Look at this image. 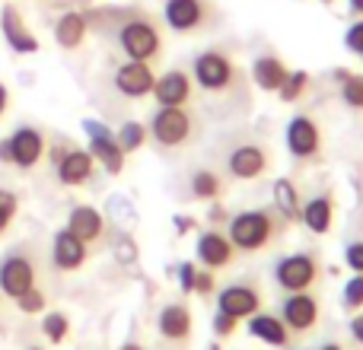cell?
<instances>
[{"label":"cell","instance_id":"obj_1","mask_svg":"<svg viewBox=\"0 0 363 350\" xmlns=\"http://www.w3.org/2000/svg\"><path fill=\"white\" fill-rule=\"evenodd\" d=\"M230 242L236 252H262L274 242L277 217L271 210H242L230 220Z\"/></svg>","mask_w":363,"mask_h":350},{"label":"cell","instance_id":"obj_2","mask_svg":"<svg viewBox=\"0 0 363 350\" xmlns=\"http://www.w3.org/2000/svg\"><path fill=\"white\" fill-rule=\"evenodd\" d=\"M150 137L157 140L166 150H176V147L191 144L194 137V115L185 106H157L150 118Z\"/></svg>","mask_w":363,"mask_h":350},{"label":"cell","instance_id":"obj_3","mask_svg":"<svg viewBox=\"0 0 363 350\" xmlns=\"http://www.w3.org/2000/svg\"><path fill=\"white\" fill-rule=\"evenodd\" d=\"M118 45L128 55V61H153L163 51V35L147 16H131L121 23Z\"/></svg>","mask_w":363,"mask_h":350},{"label":"cell","instance_id":"obj_4","mask_svg":"<svg viewBox=\"0 0 363 350\" xmlns=\"http://www.w3.org/2000/svg\"><path fill=\"white\" fill-rule=\"evenodd\" d=\"M274 281H277V287L287 290V293H306V290L315 287V281H319V261H315V255H306V252L284 255L281 261L274 264Z\"/></svg>","mask_w":363,"mask_h":350},{"label":"cell","instance_id":"obj_5","mask_svg":"<svg viewBox=\"0 0 363 350\" xmlns=\"http://www.w3.org/2000/svg\"><path fill=\"white\" fill-rule=\"evenodd\" d=\"M233 77H236V67H233V61L220 48L201 51L191 64V80L198 83L201 89H207V93H223V89H230Z\"/></svg>","mask_w":363,"mask_h":350},{"label":"cell","instance_id":"obj_6","mask_svg":"<svg viewBox=\"0 0 363 350\" xmlns=\"http://www.w3.org/2000/svg\"><path fill=\"white\" fill-rule=\"evenodd\" d=\"M83 134L89 137V153H93L96 166H102L108 175H121V169H125V150L115 140V131H108L102 121L86 118L83 121Z\"/></svg>","mask_w":363,"mask_h":350},{"label":"cell","instance_id":"obj_7","mask_svg":"<svg viewBox=\"0 0 363 350\" xmlns=\"http://www.w3.org/2000/svg\"><path fill=\"white\" fill-rule=\"evenodd\" d=\"M284 140H287V150L294 159H313L322 150V128L309 115H294L284 128Z\"/></svg>","mask_w":363,"mask_h":350},{"label":"cell","instance_id":"obj_8","mask_svg":"<svg viewBox=\"0 0 363 350\" xmlns=\"http://www.w3.org/2000/svg\"><path fill=\"white\" fill-rule=\"evenodd\" d=\"M163 19L172 32L188 35V32H198V29L207 26V19H211V6H207V0H166Z\"/></svg>","mask_w":363,"mask_h":350},{"label":"cell","instance_id":"obj_9","mask_svg":"<svg viewBox=\"0 0 363 350\" xmlns=\"http://www.w3.org/2000/svg\"><path fill=\"white\" fill-rule=\"evenodd\" d=\"M35 287V264L23 255V252H13L0 261V293L19 300L26 290Z\"/></svg>","mask_w":363,"mask_h":350},{"label":"cell","instance_id":"obj_10","mask_svg":"<svg viewBox=\"0 0 363 350\" xmlns=\"http://www.w3.org/2000/svg\"><path fill=\"white\" fill-rule=\"evenodd\" d=\"M6 140H10V166L16 169H32L45 157V134L32 125L16 128Z\"/></svg>","mask_w":363,"mask_h":350},{"label":"cell","instance_id":"obj_11","mask_svg":"<svg viewBox=\"0 0 363 350\" xmlns=\"http://www.w3.org/2000/svg\"><path fill=\"white\" fill-rule=\"evenodd\" d=\"M96 169H99V166H96L93 153L83 150V147H67V153L55 163L57 181L67 188H80V185H86V181H93Z\"/></svg>","mask_w":363,"mask_h":350},{"label":"cell","instance_id":"obj_12","mask_svg":"<svg viewBox=\"0 0 363 350\" xmlns=\"http://www.w3.org/2000/svg\"><path fill=\"white\" fill-rule=\"evenodd\" d=\"M194 255H198V264H204L207 271H223L233 264L236 249H233L230 236H223V232H217V230H207V232H201L198 242H194Z\"/></svg>","mask_w":363,"mask_h":350},{"label":"cell","instance_id":"obj_13","mask_svg":"<svg viewBox=\"0 0 363 350\" xmlns=\"http://www.w3.org/2000/svg\"><path fill=\"white\" fill-rule=\"evenodd\" d=\"M153 83H157V74L150 70L147 61H128L115 70V89L125 99H144V96H150Z\"/></svg>","mask_w":363,"mask_h":350},{"label":"cell","instance_id":"obj_14","mask_svg":"<svg viewBox=\"0 0 363 350\" xmlns=\"http://www.w3.org/2000/svg\"><path fill=\"white\" fill-rule=\"evenodd\" d=\"M217 309L242 322L262 309V293L252 283H230V287H223L217 293Z\"/></svg>","mask_w":363,"mask_h":350},{"label":"cell","instance_id":"obj_15","mask_svg":"<svg viewBox=\"0 0 363 350\" xmlns=\"http://www.w3.org/2000/svg\"><path fill=\"white\" fill-rule=\"evenodd\" d=\"M0 35H4V42L10 45L16 55H35L38 51V38L32 35V29L26 26L23 13H19L13 4H6L4 10H0Z\"/></svg>","mask_w":363,"mask_h":350},{"label":"cell","instance_id":"obj_16","mask_svg":"<svg viewBox=\"0 0 363 350\" xmlns=\"http://www.w3.org/2000/svg\"><path fill=\"white\" fill-rule=\"evenodd\" d=\"M268 166H271L268 150L258 147V144H242V147H236V150L226 157V169H230V175L233 179H239V181L258 179V175L268 172Z\"/></svg>","mask_w":363,"mask_h":350},{"label":"cell","instance_id":"obj_17","mask_svg":"<svg viewBox=\"0 0 363 350\" xmlns=\"http://www.w3.org/2000/svg\"><path fill=\"white\" fill-rule=\"evenodd\" d=\"M86 258H89L86 242L77 239L67 226L55 232V239H51V261H55L57 271H80Z\"/></svg>","mask_w":363,"mask_h":350},{"label":"cell","instance_id":"obj_18","mask_svg":"<svg viewBox=\"0 0 363 350\" xmlns=\"http://www.w3.org/2000/svg\"><path fill=\"white\" fill-rule=\"evenodd\" d=\"M281 319L290 332L303 334V332H309V328H315V322H319V303L309 293H290L281 306Z\"/></svg>","mask_w":363,"mask_h":350},{"label":"cell","instance_id":"obj_19","mask_svg":"<svg viewBox=\"0 0 363 350\" xmlns=\"http://www.w3.org/2000/svg\"><path fill=\"white\" fill-rule=\"evenodd\" d=\"M191 93H194V80L185 70H166L163 77H157L150 96L157 99V106H188Z\"/></svg>","mask_w":363,"mask_h":350},{"label":"cell","instance_id":"obj_20","mask_svg":"<svg viewBox=\"0 0 363 350\" xmlns=\"http://www.w3.org/2000/svg\"><path fill=\"white\" fill-rule=\"evenodd\" d=\"M249 334L268 347H287L290 344V328L284 325L281 315L262 312V309H258L255 315H249Z\"/></svg>","mask_w":363,"mask_h":350},{"label":"cell","instance_id":"obj_21","mask_svg":"<svg viewBox=\"0 0 363 350\" xmlns=\"http://www.w3.org/2000/svg\"><path fill=\"white\" fill-rule=\"evenodd\" d=\"M67 230L89 245V242H96V239H102V232H106V217H102L93 204H77L67 217Z\"/></svg>","mask_w":363,"mask_h":350},{"label":"cell","instance_id":"obj_22","mask_svg":"<svg viewBox=\"0 0 363 350\" xmlns=\"http://www.w3.org/2000/svg\"><path fill=\"white\" fill-rule=\"evenodd\" d=\"M300 220H303V226H306L313 236H325V232L332 230V223H335L332 194H315V198H309L306 204H303V210H300Z\"/></svg>","mask_w":363,"mask_h":350},{"label":"cell","instance_id":"obj_23","mask_svg":"<svg viewBox=\"0 0 363 350\" xmlns=\"http://www.w3.org/2000/svg\"><path fill=\"white\" fill-rule=\"evenodd\" d=\"M287 74H290L287 64L274 55H262L252 61V80H255V86L262 93H277L284 86V80H287Z\"/></svg>","mask_w":363,"mask_h":350},{"label":"cell","instance_id":"obj_24","mask_svg":"<svg viewBox=\"0 0 363 350\" xmlns=\"http://www.w3.org/2000/svg\"><path fill=\"white\" fill-rule=\"evenodd\" d=\"M86 35H89V19L83 16V13H77V10L64 13V16L55 23V42L61 45L64 51H77V48H83Z\"/></svg>","mask_w":363,"mask_h":350},{"label":"cell","instance_id":"obj_25","mask_svg":"<svg viewBox=\"0 0 363 350\" xmlns=\"http://www.w3.org/2000/svg\"><path fill=\"white\" fill-rule=\"evenodd\" d=\"M157 328L166 341H188L191 338V312L182 303H169V306L160 309Z\"/></svg>","mask_w":363,"mask_h":350},{"label":"cell","instance_id":"obj_26","mask_svg":"<svg viewBox=\"0 0 363 350\" xmlns=\"http://www.w3.org/2000/svg\"><path fill=\"white\" fill-rule=\"evenodd\" d=\"M271 194H274V207L277 213H281L284 220H300V191H296V185L290 179H277L274 188H271Z\"/></svg>","mask_w":363,"mask_h":350},{"label":"cell","instance_id":"obj_27","mask_svg":"<svg viewBox=\"0 0 363 350\" xmlns=\"http://www.w3.org/2000/svg\"><path fill=\"white\" fill-rule=\"evenodd\" d=\"M188 191L194 201H217L223 194V179L211 169H198L188 181Z\"/></svg>","mask_w":363,"mask_h":350},{"label":"cell","instance_id":"obj_28","mask_svg":"<svg viewBox=\"0 0 363 350\" xmlns=\"http://www.w3.org/2000/svg\"><path fill=\"white\" fill-rule=\"evenodd\" d=\"M115 140H118V147L128 157V153L140 150V147L150 140V131H147V125H140V121H125V125L115 131Z\"/></svg>","mask_w":363,"mask_h":350},{"label":"cell","instance_id":"obj_29","mask_svg":"<svg viewBox=\"0 0 363 350\" xmlns=\"http://www.w3.org/2000/svg\"><path fill=\"white\" fill-rule=\"evenodd\" d=\"M42 334L48 338V344H64V341H67V334H70V319L64 312H45Z\"/></svg>","mask_w":363,"mask_h":350},{"label":"cell","instance_id":"obj_30","mask_svg":"<svg viewBox=\"0 0 363 350\" xmlns=\"http://www.w3.org/2000/svg\"><path fill=\"white\" fill-rule=\"evenodd\" d=\"M306 89H309L306 70H290L287 80H284V86L277 89V96H281V102H300L303 96H306Z\"/></svg>","mask_w":363,"mask_h":350},{"label":"cell","instance_id":"obj_31","mask_svg":"<svg viewBox=\"0 0 363 350\" xmlns=\"http://www.w3.org/2000/svg\"><path fill=\"white\" fill-rule=\"evenodd\" d=\"M341 99H345L347 108L363 112V74H347L341 80Z\"/></svg>","mask_w":363,"mask_h":350},{"label":"cell","instance_id":"obj_32","mask_svg":"<svg viewBox=\"0 0 363 350\" xmlns=\"http://www.w3.org/2000/svg\"><path fill=\"white\" fill-rule=\"evenodd\" d=\"M345 309L347 312H360L363 309V274H354L351 281L345 283Z\"/></svg>","mask_w":363,"mask_h":350},{"label":"cell","instance_id":"obj_33","mask_svg":"<svg viewBox=\"0 0 363 350\" xmlns=\"http://www.w3.org/2000/svg\"><path fill=\"white\" fill-rule=\"evenodd\" d=\"M16 210H19V198L13 191H6V188H0V232H6V226L13 223Z\"/></svg>","mask_w":363,"mask_h":350},{"label":"cell","instance_id":"obj_34","mask_svg":"<svg viewBox=\"0 0 363 350\" xmlns=\"http://www.w3.org/2000/svg\"><path fill=\"white\" fill-rule=\"evenodd\" d=\"M16 306H19V312H26V315H38V312H45V293H42L38 287L26 290V293L16 300Z\"/></svg>","mask_w":363,"mask_h":350},{"label":"cell","instance_id":"obj_35","mask_svg":"<svg viewBox=\"0 0 363 350\" xmlns=\"http://www.w3.org/2000/svg\"><path fill=\"white\" fill-rule=\"evenodd\" d=\"M211 325H213V332H217V338H230V334H236V328H239V319H233V315H226V312H213V319H211Z\"/></svg>","mask_w":363,"mask_h":350},{"label":"cell","instance_id":"obj_36","mask_svg":"<svg viewBox=\"0 0 363 350\" xmlns=\"http://www.w3.org/2000/svg\"><path fill=\"white\" fill-rule=\"evenodd\" d=\"M194 274H198V264H194V261L176 264V277H179L182 293H191V290H194Z\"/></svg>","mask_w":363,"mask_h":350},{"label":"cell","instance_id":"obj_37","mask_svg":"<svg viewBox=\"0 0 363 350\" xmlns=\"http://www.w3.org/2000/svg\"><path fill=\"white\" fill-rule=\"evenodd\" d=\"M345 45H347V51L363 57V19H357V23L345 32Z\"/></svg>","mask_w":363,"mask_h":350},{"label":"cell","instance_id":"obj_38","mask_svg":"<svg viewBox=\"0 0 363 350\" xmlns=\"http://www.w3.org/2000/svg\"><path fill=\"white\" fill-rule=\"evenodd\" d=\"M213 287H217V281H213V271H201L198 268V274H194V290L191 293H198V296H211L213 293Z\"/></svg>","mask_w":363,"mask_h":350},{"label":"cell","instance_id":"obj_39","mask_svg":"<svg viewBox=\"0 0 363 350\" xmlns=\"http://www.w3.org/2000/svg\"><path fill=\"white\" fill-rule=\"evenodd\" d=\"M345 264L354 274H363V242H351L345 249Z\"/></svg>","mask_w":363,"mask_h":350},{"label":"cell","instance_id":"obj_40","mask_svg":"<svg viewBox=\"0 0 363 350\" xmlns=\"http://www.w3.org/2000/svg\"><path fill=\"white\" fill-rule=\"evenodd\" d=\"M351 338L357 341V344H363V309L351 319Z\"/></svg>","mask_w":363,"mask_h":350},{"label":"cell","instance_id":"obj_41","mask_svg":"<svg viewBox=\"0 0 363 350\" xmlns=\"http://www.w3.org/2000/svg\"><path fill=\"white\" fill-rule=\"evenodd\" d=\"M6 108H10V89H6L4 83H0V118L6 115Z\"/></svg>","mask_w":363,"mask_h":350},{"label":"cell","instance_id":"obj_42","mask_svg":"<svg viewBox=\"0 0 363 350\" xmlns=\"http://www.w3.org/2000/svg\"><path fill=\"white\" fill-rule=\"evenodd\" d=\"M194 230V220L188 217H176V232H191Z\"/></svg>","mask_w":363,"mask_h":350},{"label":"cell","instance_id":"obj_43","mask_svg":"<svg viewBox=\"0 0 363 350\" xmlns=\"http://www.w3.org/2000/svg\"><path fill=\"white\" fill-rule=\"evenodd\" d=\"M207 220H211V223H223V220H226V210H223V207H211Z\"/></svg>","mask_w":363,"mask_h":350},{"label":"cell","instance_id":"obj_44","mask_svg":"<svg viewBox=\"0 0 363 350\" xmlns=\"http://www.w3.org/2000/svg\"><path fill=\"white\" fill-rule=\"evenodd\" d=\"M0 163H6V166H10V140H0Z\"/></svg>","mask_w":363,"mask_h":350},{"label":"cell","instance_id":"obj_45","mask_svg":"<svg viewBox=\"0 0 363 350\" xmlns=\"http://www.w3.org/2000/svg\"><path fill=\"white\" fill-rule=\"evenodd\" d=\"M351 4V13H357V16L363 19V0H347Z\"/></svg>","mask_w":363,"mask_h":350},{"label":"cell","instance_id":"obj_46","mask_svg":"<svg viewBox=\"0 0 363 350\" xmlns=\"http://www.w3.org/2000/svg\"><path fill=\"white\" fill-rule=\"evenodd\" d=\"M118 350H144V347H140V344H121Z\"/></svg>","mask_w":363,"mask_h":350},{"label":"cell","instance_id":"obj_47","mask_svg":"<svg viewBox=\"0 0 363 350\" xmlns=\"http://www.w3.org/2000/svg\"><path fill=\"white\" fill-rule=\"evenodd\" d=\"M322 350H345V347H341V344H325Z\"/></svg>","mask_w":363,"mask_h":350},{"label":"cell","instance_id":"obj_48","mask_svg":"<svg viewBox=\"0 0 363 350\" xmlns=\"http://www.w3.org/2000/svg\"><path fill=\"white\" fill-rule=\"evenodd\" d=\"M322 4H335V0H322Z\"/></svg>","mask_w":363,"mask_h":350},{"label":"cell","instance_id":"obj_49","mask_svg":"<svg viewBox=\"0 0 363 350\" xmlns=\"http://www.w3.org/2000/svg\"><path fill=\"white\" fill-rule=\"evenodd\" d=\"M29 350H42V347H29Z\"/></svg>","mask_w":363,"mask_h":350}]
</instances>
